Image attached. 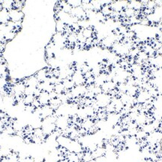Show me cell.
Masks as SVG:
<instances>
[{"label": "cell", "mask_w": 162, "mask_h": 162, "mask_svg": "<svg viewBox=\"0 0 162 162\" xmlns=\"http://www.w3.org/2000/svg\"><path fill=\"white\" fill-rule=\"evenodd\" d=\"M56 129L61 131L62 132L63 131L66 130L69 126L71 125V116H59L56 117Z\"/></svg>", "instance_id": "1"}, {"label": "cell", "mask_w": 162, "mask_h": 162, "mask_svg": "<svg viewBox=\"0 0 162 162\" xmlns=\"http://www.w3.org/2000/svg\"><path fill=\"white\" fill-rule=\"evenodd\" d=\"M111 98H112L109 94L101 92V93L95 95L94 101L101 109H104L111 102Z\"/></svg>", "instance_id": "2"}, {"label": "cell", "mask_w": 162, "mask_h": 162, "mask_svg": "<svg viewBox=\"0 0 162 162\" xmlns=\"http://www.w3.org/2000/svg\"><path fill=\"white\" fill-rule=\"evenodd\" d=\"M9 16H10L11 21L14 23L22 22L24 18V13L23 11L17 10L13 8L9 11Z\"/></svg>", "instance_id": "3"}, {"label": "cell", "mask_w": 162, "mask_h": 162, "mask_svg": "<svg viewBox=\"0 0 162 162\" xmlns=\"http://www.w3.org/2000/svg\"><path fill=\"white\" fill-rule=\"evenodd\" d=\"M71 79L74 82L75 86H80V85H85L86 79L84 78V75L80 70H77L74 72L72 76L71 77Z\"/></svg>", "instance_id": "4"}, {"label": "cell", "mask_w": 162, "mask_h": 162, "mask_svg": "<svg viewBox=\"0 0 162 162\" xmlns=\"http://www.w3.org/2000/svg\"><path fill=\"white\" fill-rule=\"evenodd\" d=\"M48 71H49V68H43L39 69L38 71L35 73V77L40 83L44 82V81L48 78Z\"/></svg>", "instance_id": "5"}, {"label": "cell", "mask_w": 162, "mask_h": 162, "mask_svg": "<svg viewBox=\"0 0 162 162\" xmlns=\"http://www.w3.org/2000/svg\"><path fill=\"white\" fill-rule=\"evenodd\" d=\"M23 82H24V84L26 85V86H29V87H35V88L38 87V86L40 83V82L38 81V79H37L35 75H31V76H29L28 78H25V79L23 81Z\"/></svg>", "instance_id": "6"}, {"label": "cell", "mask_w": 162, "mask_h": 162, "mask_svg": "<svg viewBox=\"0 0 162 162\" xmlns=\"http://www.w3.org/2000/svg\"><path fill=\"white\" fill-rule=\"evenodd\" d=\"M117 84L113 81H106L102 86H101V89H102V92H104V93L109 94L111 91L114 90V89H116Z\"/></svg>", "instance_id": "7"}, {"label": "cell", "mask_w": 162, "mask_h": 162, "mask_svg": "<svg viewBox=\"0 0 162 162\" xmlns=\"http://www.w3.org/2000/svg\"><path fill=\"white\" fill-rule=\"evenodd\" d=\"M37 99L39 101L41 106H45L48 105L49 103H50V97L48 92L42 91V92H41V94L39 95V96L37 98Z\"/></svg>", "instance_id": "8"}, {"label": "cell", "mask_w": 162, "mask_h": 162, "mask_svg": "<svg viewBox=\"0 0 162 162\" xmlns=\"http://www.w3.org/2000/svg\"><path fill=\"white\" fill-rule=\"evenodd\" d=\"M95 125V121L92 118H86L84 119H83L81 121V127L84 129L87 132H89L92 127Z\"/></svg>", "instance_id": "9"}, {"label": "cell", "mask_w": 162, "mask_h": 162, "mask_svg": "<svg viewBox=\"0 0 162 162\" xmlns=\"http://www.w3.org/2000/svg\"><path fill=\"white\" fill-rule=\"evenodd\" d=\"M110 3V2H104V4L103 5L101 11H100L102 13V14L107 18H110V15L112 14L113 11Z\"/></svg>", "instance_id": "10"}, {"label": "cell", "mask_w": 162, "mask_h": 162, "mask_svg": "<svg viewBox=\"0 0 162 162\" xmlns=\"http://www.w3.org/2000/svg\"><path fill=\"white\" fill-rule=\"evenodd\" d=\"M106 152H107V151H106V149L104 146H98L96 149L92 152L93 159H95V158H99V157L101 156H104V155H106Z\"/></svg>", "instance_id": "11"}, {"label": "cell", "mask_w": 162, "mask_h": 162, "mask_svg": "<svg viewBox=\"0 0 162 162\" xmlns=\"http://www.w3.org/2000/svg\"><path fill=\"white\" fill-rule=\"evenodd\" d=\"M9 11L2 8L0 10V24H7L10 21Z\"/></svg>", "instance_id": "12"}, {"label": "cell", "mask_w": 162, "mask_h": 162, "mask_svg": "<svg viewBox=\"0 0 162 162\" xmlns=\"http://www.w3.org/2000/svg\"><path fill=\"white\" fill-rule=\"evenodd\" d=\"M55 23H56L55 24L56 32L64 33L67 25H66L65 23H63L62 21H60V20H55Z\"/></svg>", "instance_id": "13"}, {"label": "cell", "mask_w": 162, "mask_h": 162, "mask_svg": "<svg viewBox=\"0 0 162 162\" xmlns=\"http://www.w3.org/2000/svg\"><path fill=\"white\" fill-rule=\"evenodd\" d=\"M69 162H81V158L80 153L68 152L65 157Z\"/></svg>", "instance_id": "14"}, {"label": "cell", "mask_w": 162, "mask_h": 162, "mask_svg": "<svg viewBox=\"0 0 162 162\" xmlns=\"http://www.w3.org/2000/svg\"><path fill=\"white\" fill-rule=\"evenodd\" d=\"M59 4L62 11L63 12H65V13H66V14H70L73 8L69 5V3L68 2V1L59 2Z\"/></svg>", "instance_id": "15"}, {"label": "cell", "mask_w": 162, "mask_h": 162, "mask_svg": "<svg viewBox=\"0 0 162 162\" xmlns=\"http://www.w3.org/2000/svg\"><path fill=\"white\" fill-rule=\"evenodd\" d=\"M53 91L57 94V95H61V94L65 93L66 92V89L65 88L64 85L62 84V83H58L54 85Z\"/></svg>", "instance_id": "16"}, {"label": "cell", "mask_w": 162, "mask_h": 162, "mask_svg": "<svg viewBox=\"0 0 162 162\" xmlns=\"http://www.w3.org/2000/svg\"><path fill=\"white\" fill-rule=\"evenodd\" d=\"M62 104V102L61 100H60L58 97L56 98H53V99H50V103H49V105L53 108L55 111Z\"/></svg>", "instance_id": "17"}, {"label": "cell", "mask_w": 162, "mask_h": 162, "mask_svg": "<svg viewBox=\"0 0 162 162\" xmlns=\"http://www.w3.org/2000/svg\"><path fill=\"white\" fill-rule=\"evenodd\" d=\"M62 83V84L64 85L66 91H71L75 86V83H74V82L71 81V78H66V79L63 80Z\"/></svg>", "instance_id": "18"}, {"label": "cell", "mask_w": 162, "mask_h": 162, "mask_svg": "<svg viewBox=\"0 0 162 162\" xmlns=\"http://www.w3.org/2000/svg\"><path fill=\"white\" fill-rule=\"evenodd\" d=\"M35 98H35L34 95H24V96L23 97L22 101L25 106L32 105V104L33 103V101H35Z\"/></svg>", "instance_id": "19"}, {"label": "cell", "mask_w": 162, "mask_h": 162, "mask_svg": "<svg viewBox=\"0 0 162 162\" xmlns=\"http://www.w3.org/2000/svg\"><path fill=\"white\" fill-rule=\"evenodd\" d=\"M17 32L15 30H11L10 31V32H7V33L5 35V41L6 42L13 41L15 38V37L17 36Z\"/></svg>", "instance_id": "20"}, {"label": "cell", "mask_w": 162, "mask_h": 162, "mask_svg": "<svg viewBox=\"0 0 162 162\" xmlns=\"http://www.w3.org/2000/svg\"><path fill=\"white\" fill-rule=\"evenodd\" d=\"M2 7L7 11H10L14 8V1H2Z\"/></svg>", "instance_id": "21"}, {"label": "cell", "mask_w": 162, "mask_h": 162, "mask_svg": "<svg viewBox=\"0 0 162 162\" xmlns=\"http://www.w3.org/2000/svg\"><path fill=\"white\" fill-rule=\"evenodd\" d=\"M24 5H25V2L23 1H14V8L22 11L24 7Z\"/></svg>", "instance_id": "22"}, {"label": "cell", "mask_w": 162, "mask_h": 162, "mask_svg": "<svg viewBox=\"0 0 162 162\" xmlns=\"http://www.w3.org/2000/svg\"><path fill=\"white\" fill-rule=\"evenodd\" d=\"M68 2L72 8H78L82 6V1L81 0H69Z\"/></svg>", "instance_id": "23"}, {"label": "cell", "mask_w": 162, "mask_h": 162, "mask_svg": "<svg viewBox=\"0 0 162 162\" xmlns=\"http://www.w3.org/2000/svg\"><path fill=\"white\" fill-rule=\"evenodd\" d=\"M2 56H3V51H2V50H0V58H1V57H2Z\"/></svg>", "instance_id": "24"}]
</instances>
